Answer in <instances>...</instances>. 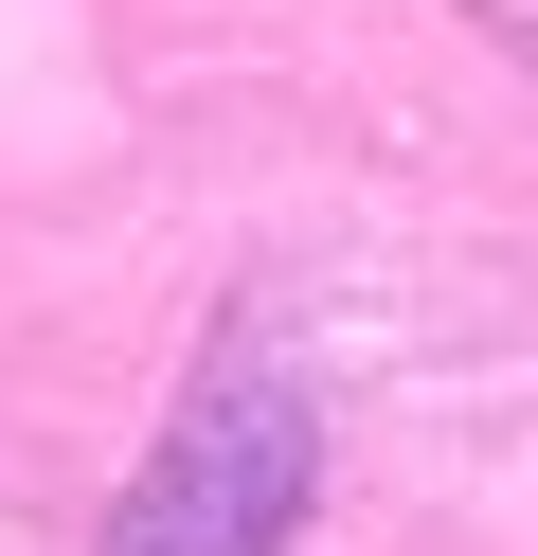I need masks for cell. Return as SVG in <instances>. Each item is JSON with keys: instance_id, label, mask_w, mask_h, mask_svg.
<instances>
[{"instance_id": "obj_1", "label": "cell", "mask_w": 538, "mask_h": 556, "mask_svg": "<svg viewBox=\"0 0 538 556\" xmlns=\"http://www.w3.org/2000/svg\"><path fill=\"white\" fill-rule=\"evenodd\" d=\"M305 484H323V413L270 341H215L198 395L162 413V448L126 467V520L108 556H287L305 539Z\"/></svg>"}]
</instances>
